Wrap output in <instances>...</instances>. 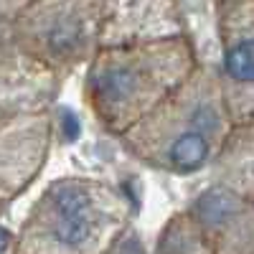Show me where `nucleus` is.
Here are the masks:
<instances>
[{
    "label": "nucleus",
    "mask_w": 254,
    "mask_h": 254,
    "mask_svg": "<svg viewBox=\"0 0 254 254\" xmlns=\"http://www.w3.org/2000/svg\"><path fill=\"white\" fill-rule=\"evenodd\" d=\"M234 122L226 110L219 71L196 66L155 110L120 135L140 163L173 176H190L214 163Z\"/></svg>",
    "instance_id": "1"
},
{
    "label": "nucleus",
    "mask_w": 254,
    "mask_h": 254,
    "mask_svg": "<svg viewBox=\"0 0 254 254\" xmlns=\"http://www.w3.org/2000/svg\"><path fill=\"white\" fill-rule=\"evenodd\" d=\"M193 69L196 56L186 36L94 49L84 99L97 122L120 137L171 97Z\"/></svg>",
    "instance_id": "2"
},
{
    "label": "nucleus",
    "mask_w": 254,
    "mask_h": 254,
    "mask_svg": "<svg viewBox=\"0 0 254 254\" xmlns=\"http://www.w3.org/2000/svg\"><path fill=\"white\" fill-rule=\"evenodd\" d=\"M127 201L97 178H59L13 239V254H107L127 224Z\"/></svg>",
    "instance_id": "3"
},
{
    "label": "nucleus",
    "mask_w": 254,
    "mask_h": 254,
    "mask_svg": "<svg viewBox=\"0 0 254 254\" xmlns=\"http://www.w3.org/2000/svg\"><path fill=\"white\" fill-rule=\"evenodd\" d=\"M104 0H31L15 20V38L41 66L69 69L94 51Z\"/></svg>",
    "instance_id": "4"
},
{
    "label": "nucleus",
    "mask_w": 254,
    "mask_h": 254,
    "mask_svg": "<svg viewBox=\"0 0 254 254\" xmlns=\"http://www.w3.org/2000/svg\"><path fill=\"white\" fill-rule=\"evenodd\" d=\"M221 3V89L234 125H252L254 104V0Z\"/></svg>",
    "instance_id": "5"
},
{
    "label": "nucleus",
    "mask_w": 254,
    "mask_h": 254,
    "mask_svg": "<svg viewBox=\"0 0 254 254\" xmlns=\"http://www.w3.org/2000/svg\"><path fill=\"white\" fill-rule=\"evenodd\" d=\"M51 145L46 110L0 117V203L23 193L41 173Z\"/></svg>",
    "instance_id": "6"
},
{
    "label": "nucleus",
    "mask_w": 254,
    "mask_h": 254,
    "mask_svg": "<svg viewBox=\"0 0 254 254\" xmlns=\"http://www.w3.org/2000/svg\"><path fill=\"white\" fill-rule=\"evenodd\" d=\"M176 36H183V18L176 0H104L94 49L147 44Z\"/></svg>",
    "instance_id": "7"
},
{
    "label": "nucleus",
    "mask_w": 254,
    "mask_h": 254,
    "mask_svg": "<svg viewBox=\"0 0 254 254\" xmlns=\"http://www.w3.org/2000/svg\"><path fill=\"white\" fill-rule=\"evenodd\" d=\"M193 219L214 254H252L254 249V208L252 198L226 186H211L193 201Z\"/></svg>",
    "instance_id": "8"
},
{
    "label": "nucleus",
    "mask_w": 254,
    "mask_h": 254,
    "mask_svg": "<svg viewBox=\"0 0 254 254\" xmlns=\"http://www.w3.org/2000/svg\"><path fill=\"white\" fill-rule=\"evenodd\" d=\"M214 163L221 168L219 186L252 198V125H234Z\"/></svg>",
    "instance_id": "9"
},
{
    "label": "nucleus",
    "mask_w": 254,
    "mask_h": 254,
    "mask_svg": "<svg viewBox=\"0 0 254 254\" xmlns=\"http://www.w3.org/2000/svg\"><path fill=\"white\" fill-rule=\"evenodd\" d=\"M158 254H214L188 214H178L165 224L158 239Z\"/></svg>",
    "instance_id": "10"
},
{
    "label": "nucleus",
    "mask_w": 254,
    "mask_h": 254,
    "mask_svg": "<svg viewBox=\"0 0 254 254\" xmlns=\"http://www.w3.org/2000/svg\"><path fill=\"white\" fill-rule=\"evenodd\" d=\"M28 3L31 0H0V26L10 23V28H13L20 13L28 8Z\"/></svg>",
    "instance_id": "11"
},
{
    "label": "nucleus",
    "mask_w": 254,
    "mask_h": 254,
    "mask_svg": "<svg viewBox=\"0 0 254 254\" xmlns=\"http://www.w3.org/2000/svg\"><path fill=\"white\" fill-rule=\"evenodd\" d=\"M13 234L5 229V226H0V254H13Z\"/></svg>",
    "instance_id": "12"
}]
</instances>
